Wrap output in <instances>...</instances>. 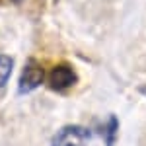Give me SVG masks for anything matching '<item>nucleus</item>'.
<instances>
[{
    "label": "nucleus",
    "instance_id": "f257e3e1",
    "mask_svg": "<svg viewBox=\"0 0 146 146\" xmlns=\"http://www.w3.org/2000/svg\"><path fill=\"white\" fill-rule=\"evenodd\" d=\"M90 133L84 127H64L55 135L51 146H88Z\"/></svg>",
    "mask_w": 146,
    "mask_h": 146
},
{
    "label": "nucleus",
    "instance_id": "f03ea898",
    "mask_svg": "<svg viewBox=\"0 0 146 146\" xmlns=\"http://www.w3.org/2000/svg\"><path fill=\"white\" fill-rule=\"evenodd\" d=\"M49 88L55 92H64L76 84V74L74 70L66 64H58L49 72Z\"/></svg>",
    "mask_w": 146,
    "mask_h": 146
},
{
    "label": "nucleus",
    "instance_id": "7ed1b4c3",
    "mask_svg": "<svg viewBox=\"0 0 146 146\" xmlns=\"http://www.w3.org/2000/svg\"><path fill=\"white\" fill-rule=\"evenodd\" d=\"M41 82H43V68L37 62H27V66L22 70V76H20V90L27 94L35 90Z\"/></svg>",
    "mask_w": 146,
    "mask_h": 146
},
{
    "label": "nucleus",
    "instance_id": "20e7f679",
    "mask_svg": "<svg viewBox=\"0 0 146 146\" xmlns=\"http://www.w3.org/2000/svg\"><path fill=\"white\" fill-rule=\"evenodd\" d=\"M12 66H14V62H12L10 56H2L0 55V88L8 82L12 74Z\"/></svg>",
    "mask_w": 146,
    "mask_h": 146
},
{
    "label": "nucleus",
    "instance_id": "39448f33",
    "mask_svg": "<svg viewBox=\"0 0 146 146\" xmlns=\"http://www.w3.org/2000/svg\"><path fill=\"white\" fill-rule=\"evenodd\" d=\"M0 2H2V0H0ZM10 2H20V0H10Z\"/></svg>",
    "mask_w": 146,
    "mask_h": 146
}]
</instances>
